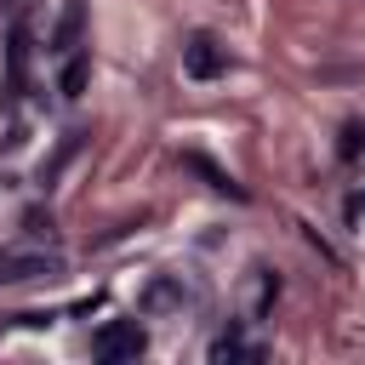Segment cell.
Here are the masks:
<instances>
[{
	"instance_id": "8",
	"label": "cell",
	"mask_w": 365,
	"mask_h": 365,
	"mask_svg": "<svg viewBox=\"0 0 365 365\" xmlns=\"http://www.w3.org/2000/svg\"><path fill=\"white\" fill-rule=\"evenodd\" d=\"M86 80H91V57L68 51V57H63V74H57V91H63V97H80V91H86Z\"/></svg>"
},
{
	"instance_id": "6",
	"label": "cell",
	"mask_w": 365,
	"mask_h": 365,
	"mask_svg": "<svg viewBox=\"0 0 365 365\" xmlns=\"http://www.w3.org/2000/svg\"><path fill=\"white\" fill-rule=\"evenodd\" d=\"M80 29H86V6H80V0H68V6H63V17H57L51 51H57V57H68V51L80 46Z\"/></svg>"
},
{
	"instance_id": "11",
	"label": "cell",
	"mask_w": 365,
	"mask_h": 365,
	"mask_svg": "<svg viewBox=\"0 0 365 365\" xmlns=\"http://www.w3.org/2000/svg\"><path fill=\"white\" fill-rule=\"evenodd\" d=\"M23 57H29V29L17 23V29H11V80H17V86H23Z\"/></svg>"
},
{
	"instance_id": "9",
	"label": "cell",
	"mask_w": 365,
	"mask_h": 365,
	"mask_svg": "<svg viewBox=\"0 0 365 365\" xmlns=\"http://www.w3.org/2000/svg\"><path fill=\"white\" fill-rule=\"evenodd\" d=\"M336 154H342V160H359V154H365V120H348V125H342Z\"/></svg>"
},
{
	"instance_id": "1",
	"label": "cell",
	"mask_w": 365,
	"mask_h": 365,
	"mask_svg": "<svg viewBox=\"0 0 365 365\" xmlns=\"http://www.w3.org/2000/svg\"><path fill=\"white\" fill-rule=\"evenodd\" d=\"M57 274H63V251H40V245H11V251H0V285L57 279Z\"/></svg>"
},
{
	"instance_id": "7",
	"label": "cell",
	"mask_w": 365,
	"mask_h": 365,
	"mask_svg": "<svg viewBox=\"0 0 365 365\" xmlns=\"http://www.w3.org/2000/svg\"><path fill=\"white\" fill-rule=\"evenodd\" d=\"M182 165H188V171H200V177H205V182H211L217 194H228V200H245V188H240V182H234V177H228L222 165H211L205 154H182Z\"/></svg>"
},
{
	"instance_id": "5",
	"label": "cell",
	"mask_w": 365,
	"mask_h": 365,
	"mask_svg": "<svg viewBox=\"0 0 365 365\" xmlns=\"http://www.w3.org/2000/svg\"><path fill=\"white\" fill-rule=\"evenodd\" d=\"M205 354H211V365H228V359H251V365H257V359H268V348H262V342H251V336H245V331H234V325H228L222 336H211V348H205Z\"/></svg>"
},
{
	"instance_id": "3",
	"label": "cell",
	"mask_w": 365,
	"mask_h": 365,
	"mask_svg": "<svg viewBox=\"0 0 365 365\" xmlns=\"http://www.w3.org/2000/svg\"><path fill=\"white\" fill-rule=\"evenodd\" d=\"M222 68H228V51L217 46V34L200 29V34L182 40V74H188V80H217Z\"/></svg>"
},
{
	"instance_id": "10",
	"label": "cell",
	"mask_w": 365,
	"mask_h": 365,
	"mask_svg": "<svg viewBox=\"0 0 365 365\" xmlns=\"http://www.w3.org/2000/svg\"><path fill=\"white\" fill-rule=\"evenodd\" d=\"M274 291H279V279H274V274H268V268H257V285H251V308H257V314H262V308H268V302H274Z\"/></svg>"
},
{
	"instance_id": "12",
	"label": "cell",
	"mask_w": 365,
	"mask_h": 365,
	"mask_svg": "<svg viewBox=\"0 0 365 365\" xmlns=\"http://www.w3.org/2000/svg\"><path fill=\"white\" fill-rule=\"evenodd\" d=\"M0 6H6V0H0Z\"/></svg>"
},
{
	"instance_id": "4",
	"label": "cell",
	"mask_w": 365,
	"mask_h": 365,
	"mask_svg": "<svg viewBox=\"0 0 365 365\" xmlns=\"http://www.w3.org/2000/svg\"><path fill=\"white\" fill-rule=\"evenodd\" d=\"M177 308H188V285H182V274H160L143 291V314H177Z\"/></svg>"
},
{
	"instance_id": "2",
	"label": "cell",
	"mask_w": 365,
	"mask_h": 365,
	"mask_svg": "<svg viewBox=\"0 0 365 365\" xmlns=\"http://www.w3.org/2000/svg\"><path fill=\"white\" fill-rule=\"evenodd\" d=\"M91 348H97V359H137L143 348H148V336H143V325L137 319H108L97 336H91Z\"/></svg>"
}]
</instances>
